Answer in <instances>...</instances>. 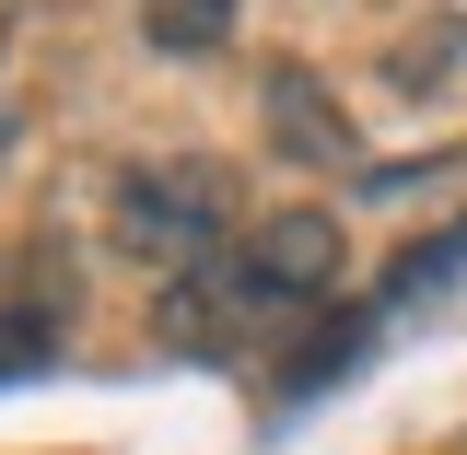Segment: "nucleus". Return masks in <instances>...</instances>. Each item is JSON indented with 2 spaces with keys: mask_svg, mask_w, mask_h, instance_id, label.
<instances>
[{
  "mask_svg": "<svg viewBox=\"0 0 467 455\" xmlns=\"http://www.w3.org/2000/svg\"><path fill=\"white\" fill-rule=\"evenodd\" d=\"M339 269H350L339 211H257V222L234 233L223 269L175 281L164 339H175V350H234V339H257V327H292L304 304L339 292Z\"/></svg>",
  "mask_w": 467,
  "mask_h": 455,
  "instance_id": "obj_1",
  "label": "nucleus"
},
{
  "mask_svg": "<svg viewBox=\"0 0 467 455\" xmlns=\"http://www.w3.org/2000/svg\"><path fill=\"white\" fill-rule=\"evenodd\" d=\"M223 211H234L223 164H140V175H117L106 233L140 257V269H164V281H199V269H211V245H223Z\"/></svg>",
  "mask_w": 467,
  "mask_h": 455,
  "instance_id": "obj_2",
  "label": "nucleus"
},
{
  "mask_svg": "<svg viewBox=\"0 0 467 455\" xmlns=\"http://www.w3.org/2000/svg\"><path fill=\"white\" fill-rule=\"evenodd\" d=\"M269 140L292 164H327V152H350V117L316 94V70H269Z\"/></svg>",
  "mask_w": 467,
  "mask_h": 455,
  "instance_id": "obj_3",
  "label": "nucleus"
},
{
  "mask_svg": "<svg viewBox=\"0 0 467 455\" xmlns=\"http://www.w3.org/2000/svg\"><path fill=\"white\" fill-rule=\"evenodd\" d=\"M140 24H152V47L199 58V47H223V36H234V0H140Z\"/></svg>",
  "mask_w": 467,
  "mask_h": 455,
  "instance_id": "obj_4",
  "label": "nucleus"
},
{
  "mask_svg": "<svg viewBox=\"0 0 467 455\" xmlns=\"http://www.w3.org/2000/svg\"><path fill=\"white\" fill-rule=\"evenodd\" d=\"M456 269H467V233H444L432 257H398V269H386V304H420V292H444Z\"/></svg>",
  "mask_w": 467,
  "mask_h": 455,
  "instance_id": "obj_5",
  "label": "nucleus"
},
{
  "mask_svg": "<svg viewBox=\"0 0 467 455\" xmlns=\"http://www.w3.org/2000/svg\"><path fill=\"white\" fill-rule=\"evenodd\" d=\"M0 152H12V117H0Z\"/></svg>",
  "mask_w": 467,
  "mask_h": 455,
  "instance_id": "obj_6",
  "label": "nucleus"
}]
</instances>
